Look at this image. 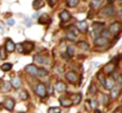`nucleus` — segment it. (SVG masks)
Segmentation results:
<instances>
[{
    "label": "nucleus",
    "mask_w": 122,
    "mask_h": 113,
    "mask_svg": "<svg viewBox=\"0 0 122 113\" xmlns=\"http://www.w3.org/2000/svg\"><path fill=\"white\" fill-rule=\"evenodd\" d=\"M18 113H25V112H18Z\"/></svg>",
    "instance_id": "obj_49"
},
{
    "label": "nucleus",
    "mask_w": 122,
    "mask_h": 113,
    "mask_svg": "<svg viewBox=\"0 0 122 113\" xmlns=\"http://www.w3.org/2000/svg\"><path fill=\"white\" fill-rule=\"evenodd\" d=\"M38 70H39V68H37V66H35V65H27V66L25 67V71H26L29 74L33 75V77H38Z\"/></svg>",
    "instance_id": "obj_8"
},
{
    "label": "nucleus",
    "mask_w": 122,
    "mask_h": 113,
    "mask_svg": "<svg viewBox=\"0 0 122 113\" xmlns=\"http://www.w3.org/2000/svg\"><path fill=\"white\" fill-rule=\"evenodd\" d=\"M47 75V71L45 68H39L38 70V77H46Z\"/></svg>",
    "instance_id": "obj_32"
},
{
    "label": "nucleus",
    "mask_w": 122,
    "mask_h": 113,
    "mask_svg": "<svg viewBox=\"0 0 122 113\" xmlns=\"http://www.w3.org/2000/svg\"><path fill=\"white\" fill-rule=\"evenodd\" d=\"M66 53H68L69 58H71V57L74 55V47H72V46H69V47L66 48Z\"/></svg>",
    "instance_id": "obj_33"
},
{
    "label": "nucleus",
    "mask_w": 122,
    "mask_h": 113,
    "mask_svg": "<svg viewBox=\"0 0 122 113\" xmlns=\"http://www.w3.org/2000/svg\"><path fill=\"white\" fill-rule=\"evenodd\" d=\"M5 47L7 50V52H14L17 50V45L11 40V39H7L6 40V44H5Z\"/></svg>",
    "instance_id": "obj_9"
},
{
    "label": "nucleus",
    "mask_w": 122,
    "mask_h": 113,
    "mask_svg": "<svg viewBox=\"0 0 122 113\" xmlns=\"http://www.w3.org/2000/svg\"><path fill=\"white\" fill-rule=\"evenodd\" d=\"M96 113H101V111L100 110H96Z\"/></svg>",
    "instance_id": "obj_46"
},
{
    "label": "nucleus",
    "mask_w": 122,
    "mask_h": 113,
    "mask_svg": "<svg viewBox=\"0 0 122 113\" xmlns=\"http://www.w3.org/2000/svg\"><path fill=\"white\" fill-rule=\"evenodd\" d=\"M70 32H71V33H74L75 36H77V34H78V31H77V30H75V28H72Z\"/></svg>",
    "instance_id": "obj_41"
},
{
    "label": "nucleus",
    "mask_w": 122,
    "mask_h": 113,
    "mask_svg": "<svg viewBox=\"0 0 122 113\" xmlns=\"http://www.w3.org/2000/svg\"><path fill=\"white\" fill-rule=\"evenodd\" d=\"M55 90L57 92H64L66 90V85L63 82V81H57L56 85H55Z\"/></svg>",
    "instance_id": "obj_15"
},
{
    "label": "nucleus",
    "mask_w": 122,
    "mask_h": 113,
    "mask_svg": "<svg viewBox=\"0 0 122 113\" xmlns=\"http://www.w3.org/2000/svg\"><path fill=\"white\" fill-rule=\"evenodd\" d=\"M108 44V39L104 37H97L95 39V45L96 46H104V45H107Z\"/></svg>",
    "instance_id": "obj_13"
},
{
    "label": "nucleus",
    "mask_w": 122,
    "mask_h": 113,
    "mask_svg": "<svg viewBox=\"0 0 122 113\" xmlns=\"http://www.w3.org/2000/svg\"><path fill=\"white\" fill-rule=\"evenodd\" d=\"M1 33H4V25H2V23H0V34Z\"/></svg>",
    "instance_id": "obj_42"
},
{
    "label": "nucleus",
    "mask_w": 122,
    "mask_h": 113,
    "mask_svg": "<svg viewBox=\"0 0 122 113\" xmlns=\"http://www.w3.org/2000/svg\"><path fill=\"white\" fill-rule=\"evenodd\" d=\"M102 104L104 106H108L109 105V97L107 94H102Z\"/></svg>",
    "instance_id": "obj_29"
},
{
    "label": "nucleus",
    "mask_w": 122,
    "mask_h": 113,
    "mask_svg": "<svg viewBox=\"0 0 122 113\" xmlns=\"http://www.w3.org/2000/svg\"><path fill=\"white\" fill-rule=\"evenodd\" d=\"M114 113H119V112H117V111H115V112H114Z\"/></svg>",
    "instance_id": "obj_48"
},
{
    "label": "nucleus",
    "mask_w": 122,
    "mask_h": 113,
    "mask_svg": "<svg viewBox=\"0 0 122 113\" xmlns=\"http://www.w3.org/2000/svg\"><path fill=\"white\" fill-rule=\"evenodd\" d=\"M88 94H91V95L97 94V88H96V86H95L94 84L90 85V87H89V90H88Z\"/></svg>",
    "instance_id": "obj_25"
},
{
    "label": "nucleus",
    "mask_w": 122,
    "mask_h": 113,
    "mask_svg": "<svg viewBox=\"0 0 122 113\" xmlns=\"http://www.w3.org/2000/svg\"><path fill=\"white\" fill-rule=\"evenodd\" d=\"M68 39H69L70 41H75V40H76V36H75L74 33L69 32V33H68Z\"/></svg>",
    "instance_id": "obj_37"
},
{
    "label": "nucleus",
    "mask_w": 122,
    "mask_h": 113,
    "mask_svg": "<svg viewBox=\"0 0 122 113\" xmlns=\"http://www.w3.org/2000/svg\"><path fill=\"white\" fill-rule=\"evenodd\" d=\"M23 46H24V53H30L33 50L35 44L33 42H30V41H24L23 42Z\"/></svg>",
    "instance_id": "obj_12"
},
{
    "label": "nucleus",
    "mask_w": 122,
    "mask_h": 113,
    "mask_svg": "<svg viewBox=\"0 0 122 113\" xmlns=\"http://www.w3.org/2000/svg\"><path fill=\"white\" fill-rule=\"evenodd\" d=\"M17 51L19 53H24V46H23V44H18L17 45Z\"/></svg>",
    "instance_id": "obj_38"
},
{
    "label": "nucleus",
    "mask_w": 122,
    "mask_h": 113,
    "mask_svg": "<svg viewBox=\"0 0 122 113\" xmlns=\"http://www.w3.org/2000/svg\"><path fill=\"white\" fill-rule=\"evenodd\" d=\"M7 58V50L6 47H0V59H6Z\"/></svg>",
    "instance_id": "obj_27"
},
{
    "label": "nucleus",
    "mask_w": 122,
    "mask_h": 113,
    "mask_svg": "<svg viewBox=\"0 0 122 113\" xmlns=\"http://www.w3.org/2000/svg\"><path fill=\"white\" fill-rule=\"evenodd\" d=\"M35 91H36V94H37L39 98H45V97L47 95V90H46V86H45L43 82L37 84V86H36Z\"/></svg>",
    "instance_id": "obj_2"
},
{
    "label": "nucleus",
    "mask_w": 122,
    "mask_h": 113,
    "mask_svg": "<svg viewBox=\"0 0 122 113\" xmlns=\"http://www.w3.org/2000/svg\"><path fill=\"white\" fill-rule=\"evenodd\" d=\"M43 5H44V1L43 0H33V2H32V7H33V9H39L41 7H43Z\"/></svg>",
    "instance_id": "obj_21"
},
{
    "label": "nucleus",
    "mask_w": 122,
    "mask_h": 113,
    "mask_svg": "<svg viewBox=\"0 0 122 113\" xmlns=\"http://www.w3.org/2000/svg\"><path fill=\"white\" fill-rule=\"evenodd\" d=\"M47 91H49V93H50V94H51V93H52V87H51V86H50V87H49V88H47Z\"/></svg>",
    "instance_id": "obj_44"
},
{
    "label": "nucleus",
    "mask_w": 122,
    "mask_h": 113,
    "mask_svg": "<svg viewBox=\"0 0 122 113\" xmlns=\"http://www.w3.org/2000/svg\"><path fill=\"white\" fill-rule=\"evenodd\" d=\"M59 18H61V20H62V23H64V21H68L69 19H70V13L68 12V11H62L61 13H59Z\"/></svg>",
    "instance_id": "obj_17"
},
{
    "label": "nucleus",
    "mask_w": 122,
    "mask_h": 113,
    "mask_svg": "<svg viewBox=\"0 0 122 113\" xmlns=\"http://www.w3.org/2000/svg\"><path fill=\"white\" fill-rule=\"evenodd\" d=\"M70 99L72 100V104H74V105H78L82 100V94L81 93H74Z\"/></svg>",
    "instance_id": "obj_16"
},
{
    "label": "nucleus",
    "mask_w": 122,
    "mask_h": 113,
    "mask_svg": "<svg viewBox=\"0 0 122 113\" xmlns=\"http://www.w3.org/2000/svg\"><path fill=\"white\" fill-rule=\"evenodd\" d=\"M61 113H62V112H61Z\"/></svg>",
    "instance_id": "obj_52"
},
{
    "label": "nucleus",
    "mask_w": 122,
    "mask_h": 113,
    "mask_svg": "<svg viewBox=\"0 0 122 113\" xmlns=\"http://www.w3.org/2000/svg\"><path fill=\"white\" fill-rule=\"evenodd\" d=\"M56 1H57V0H50L49 2H50V5H51V6H53V5L56 4Z\"/></svg>",
    "instance_id": "obj_43"
},
{
    "label": "nucleus",
    "mask_w": 122,
    "mask_h": 113,
    "mask_svg": "<svg viewBox=\"0 0 122 113\" xmlns=\"http://www.w3.org/2000/svg\"><path fill=\"white\" fill-rule=\"evenodd\" d=\"M102 14H103L104 17H113V15L115 14V8H114V6H113L112 4L107 5V6L102 9Z\"/></svg>",
    "instance_id": "obj_5"
},
{
    "label": "nucleus",
    "mask_w": 122,
    "mask_h": 113,
    "mask_svg": "<svg viewBox=\"0 0 122 113\" xmlns=\"http://www.w3.org/2000/svg\"><path fill=\"white\" fill-rule=\"evenodd\" d=\"M103 27H104V24L103 23H94L92 24V37L96 38L100 37V34L103 32Z\"/></svg>",
    "instance_id": "obj_1"
},
{
    "label": "nucleus",
    "mask_w": 122,
    "mask_h": 113,
    "mask_svg": "<svg viewBox=\"0 0 122 113\" xmlns=\"http://www.w3.org/2000/svg\"><path fill=\"white\" fill-rule=\"evenodd\" d=\"M121 59H122V55H121Z\"/></svg>",
    "instance_id": "obj_51"
},
{
    "label": "nucleus",
    "mask_w": 122,
    "mask_h": 113,
    "mask_svg": "<svg viewBox=\"0 0 122 113\" xmlns=\"http://www.w3.org/2000/svg\"><path fill=\"white\" fill-rule=\"evenodd\" d=\"M7 24H8L10 26H13V25L15 24V20L12 19V18H10V19H7Z\"/></svg>",
    "instance_id": "obj_40"
},
{
    "label": "nucleus",
    "mask_w": 122,
    "mask_h": 113,
    "mask_svg": "<svg viewBox=\"0 0 122 113\" xmlns=\"http://www.w3.org/2000/svg\"><path fill=\"white\" fill-rule=\"evenodd\" d=\"M110 34H112V32H110L109 30H108V31H107V30H103V32L101 33V36H102V37L107 38V39H108V38L110 37Z\"/></svg>",
    "instance_id": "obj_34"
},
{
    "label": "nucleus",
    "mask_w": 122,
    "mask_h": 113,
    "mask_svg": "<svg viewBox=\"0 0 122 113\" xmlns=\"http://www.w3.org/2000/svg\"><path fill=\"white\" fill-rule=\"evenodd\" d=\"M113 1H115V0H109V2H113Z\"/></svg>",
    "instance_id": "obj_47"
},
{
    "label": "nucleus",
    "mask_w": 122,
    "mask_h": 113,
    "mask_svg": "<svg viewBox=\"0 0 122 113\" xmlns=\"http://www.w3.org/2000/svg\"><path fill=\"white\" fill-rule=\"evenodd\" d=\"M20 85H21V79H20L19 77L13 78V80H12V87H13V88H19Z\"/></svg>",
    "instance_id": "obj_20"
},
{
    "label": "nucleus",
    "mask_w": 122,
    "mask_h": 113,
    "mask_svg": "<svg viewBox=\"0 0 122 113\" xmlns=\"http://www.w3.org/2000/svg\"><path fill=\"white\" fill-rule=\"evenodd\" d=\"M65 79L70 82V84H78L80 82V78H78V74L74 71H69L65 73Z\"/></svg>",
    "instance_id": "obj_3"
},
{
    "label": "nucleus",
    "mask_w": 122,
    "mask_h": 113,
    "mask_svg": "<svg viewBox=\"0 0 122 113\" xmlns=\"http://www.w3.org/2000/svg\"><path fill=\"white\" fill-rule=\"evenodd\" d=\"M77 28L82 32H86L88 31V23L86 21H80L77 23Z\"/></svg>",
    "instance_id": "obj_19"
},
{
    "label": "nucleus",
    "mask_w": 122,
    "mask_h": 113,
    "mask_svg": "<svg viewBox=\"0 0 122 113\" xmlns=\"http://www.w3.org/2000/svg\"><path fill=\"white\" fill-rule=\"evenodd\" d=\"M35 63H36V64H41V65L45 64V63H46L45 57H41V55H36V57H35Z\"/></svg>",
    "instance_id": "obj_23"
},
{
    "label": "nucleus",
    "mask_w": 122,
    "mask_h": 113,
    "mask_svg": "<svg viewBox=\"0 0 122 113\" xmlns=\"http://www.w3.org/2000/svg\"><path fill=\"white\" fill-rule=\"evenodd\" d=\"M12 64H10V63H6V64H4L2 66H1V71H4V72H8V71H11L12 70Z\"/></svg>",
    "instance_id": "obj_26"
},
{
    "label": "nucleus",
    "mask_w": 122,
    "mask_h": 113,
    "mask_svg": "<svg viewBox=\"0 0 122 113\" xmlns=\"http://www.w3.org/2000/svg\"><path fill=\"white\" fill-rule=\"evenodd\" d=\"M109 31L113 33V34H116L121 31V24L120 23H113L110 26H109Z\"/></svg>",
    "instance_id": "obj_10"
},
{
    "label": "nucleus",
    "mask_w": 122,
    "mask_h": 113,
    "mask_svg": "<svg viewBox=\"0 0 122 113\" xmlns=\"http://www.w3.org/2000/svg\"><path fill=\"white\" fill-rule=\"evenodd\" d=\"M59 103H61V105H62L63 107H69V106L74 105L71 99H69V98H63V97L59 98Z\"/></svg>",
    "instance_id": "obj_14"
},
{
    "label": "nucleus",
    "mask_w": 122,
    "mask_h": 113,
    "mask_svg": "<svg viewBox=\"0 0 122 113\" xmlns=\"http://www.w3.org/2000/svg\"><path fill=\"white\" fill-rule=\"evenodd\" d=\"M119 17H120V19H121V21H122V9L119 12Z\"/></svg>",
    "instance_id": "obj_45"
},
{
    "label": "nucleus",
    "mask_w": 122,
    "mask_h": 113,
    "mask_svg": "<svg viewBox=\"0 0 122 113\" xmlns=\"http://www.w3.org/2000/svg\"><path fill=\"white\" fill-rule=\"evenodd\" d=\"M90 105H91L92 108H96V107H97V101H96L95 99H91V100H90Z\"/></svg>",
    "instance_id": "obj_39"
},
{
    "label": "nucleus",
    "mask_w": 122,
    "mask_h": 113,
    "mask_svg": "<svg viewBox=\"0 0 122 113\" xmlns=\"http://www.w3.org/2000/svg\"><path fill=\"white\" fill-rule=\"evenodd\" d=\"M117 1H122V0H117Z\"/></svg>",
    "instance_id": "obj_50"
},
{
    "label": "nucleus",
    "mask_w": 122,
    "mask_h": 113,
    "mask_svg": "<svg viewBox=\"0 0 122 113\" xmlns=\"http://www.w3.org/2000/svg\"><path fill=\"white\" fill-rule=\"evenodd\" d=\"M121 88H122V85L120 84H115V86L110 90V98L112 99H116L121 92Z\"/></svg>",
    "instance_id": "obj_6"
},
{
    "label": "nucleus",
    "mask_w": 122,
    "mask_h": 113,
    "mask_svg": "<svg viewBox=\"0 0 122 113\" xmlns=\"http://www.w3.org/2000/svg\"><path fill=\"white\" fill-rule=\"evenodd\" d=\"M101 4H102V0H91L90 6H91V8L96 9V8H98L101 6Z\"/></svg>",
    "instance_id": "obj_22"
},
{
    "label": "nucleus",
    "mask_w": 122,
    "mask_h": 113,
    "mask_svg": "<svg viewBox=\"0 0 122 113\" xmlns=\"http://www.w3.org/2000/svg\"><path fill=\"white\" fill-rule=\"evenodd\" d=\"M78 1H80V0H69V1H68V5H69L70 7H75V6L78 4Z\"/></svg>",
    "instance_id": "obj_35"
},
{
    "label": "nucleus",
    "mask_w": 122,
    "mask_h": 113,
    "mask_svg": "<svg viewBox=\"0 0 122 113\" xmlns=\"http://www.w3.org/2000/svg\"><path fill=\"white\" fill-rule=\"evenodd\" d=\"M97 78H98L100 82H101V84L103 85V82H104V80H106V79L103 78V73H102V72H98V74H97Z\"/></svg>",
    "instance_id": "obj_36"
},
{
    "label": "nucleus",
    "mask_w": 122,
    "mask_h": 113,
    "mask_svg": "<svg viewBox=\"0 0 122 113\" xmlns=\"http://www.w3.org/2000/svg\"><path fill=\"white\" fill-rule=\"evenodd\" d=\"M19 98H20L21 100H27V99H29L27 92H26V91H21V92L19 93Z\"/></svg>",
    "instance_id": "obj_28"
},
{
    "label": "nucleus",
    "mask_w": 122,
    "mask_h": 113,
    "mask_svg": "<svg viewBox=\"0 0 122 113\" xmlns=\"http://www.w3.org/2000/svg\"><path fill=\"white\" fill-rule=\"evenodd\" d=\"M115 86V80H114V78H106V80H104V82H103V87L106 88V90H112L113 87Z\"/></svg>",
    "instance_id": "obj_7"
},
{
    "label": "nucleus",
    "mask_w": 122,
    "mask_h": 113,
    "mask_svg": "<svg viewBox=\"0 0 122 113\" xmlns=\"http://www.w3.org/2000/svg\"><path fill=\"white\" fill-rule=\"evenodd\" d=\"M115 67H116V65L114 64V60H113L112 63H109V64L104 67V73H106V74H108V75L112 74V73L115 71Z\"/></svg>",
    "instance_id": "obj_11"
},
{
    "label": "nucleus",
    "mask_w": 122,
    "mask_h": 113,
    "mask_svg": "<svg viewBox=\"0 0 122 113\" xmlns=\"http://www.w3.org/2000/svg\"><path fill=\"white\" fill-rule=\"evenodd\" d=\"M78 47H81L83 50H88L89 48V44L85 41H78Z\"/></svg>",
    "instance_id": "obj_30"
},
{
    "label": "nucleus",
    "mask_w": 122,
    "mask_h": 113,
    "mask_svg": "<svg viewBox=\"0 0 122 113\" xmlns=\"http://www.w3.org/2000/svg\"><path fill=\"white\" fill-rule=\"evenodd\" d=\"M47 113H61V108L59 107H50L47 110Z\"/></svg>",
    "instance_id": "obj_31"
},
{
    "label": "nucleus",
    "mask_w": 122,
    "mask_h": 113,
    "mask_svg": "<svg viewBox=\"0 0 122 113\" xmlns=\"http://www.w3.org/2000/svg\"><path fill=\"white\" fill-rule=\"evenodd\" d=\"M51 21V19H50V17L47 15V14H43L39 17V20H38V23L41 24V25H44V24H49Z\"/></svg>",
    "instance_id": "obj_18"
},
{
    "label": "nucleus",
    "mask_w": 122,
    "mask_h": 113,
    "mask_svg": "<svg viewBox=\"0 0 122 113\" xmlns=\"http://www.w3.org/2000/svg\"><path fill=\"white\" fill-rule=\"evenodd\" d=\"M4 107L7 110V111H12L13 108H14V105H15V101H14V99L13 98H10V97H7V98H5L4 99Z\"/></svg>",
    "instance_id": "obj_4"
},
{
    "label": "nucleus",
    "mask_w": 122,
    "mask_h": 113,
    "mask_svg": "<svg viewBox=\"0 0 122 113\" xmlns=\"http://www.w3.org/2000/svg\"><path fill=\"white\" fill-rule=\"evenodd\" d=\"M11 87H12V82L5 81L4 85H2V87H1V90H2V92H8L11 90Z\"/></svg>",
    "instance_id": "obj_24"
}]
</instances>
